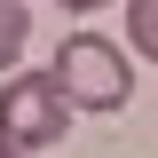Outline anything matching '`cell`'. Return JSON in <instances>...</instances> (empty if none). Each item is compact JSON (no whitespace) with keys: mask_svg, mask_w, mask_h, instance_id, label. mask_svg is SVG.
<instances>
[{"mask_svg":"<svg viewBox=\"0 0 158 158\" xmlns=\"http://www.w3.org/2000/svg\"><path fill=\"white\" fill-rule=\"evenodd\" d=\"M48 87L63 95V111H127L135 103V63H127V48H111L103 32H71L56 48V71H48Z\"/></svg>","mask_w":158,"mask_h":158,"instance_id":"6da1fadb","label":"cell"},{"mask_svg":"<svg viewBox=\"0 0 158 158\" xmlns=\"http://www.w3.org/2000/svg\"><path fill=\"white\" fill-rule=\"evenodd\" d=\"M63 127H71V111L48 87V71H16L0 87V158H40L48 142H63Z\"/></svg>","mask_w":158,"mask_h":158,"instance_id":"7a4b0ae2","label":"cell"},{"mask_svg":"<svg viewBox=\"0 0 158 158\" xmlns=\"http://www.w3.org/2000/svg\"><path fill=\"white\" fill-rule=\"evenodd\" d=\"M24 40H32V8L24 0H0V71L24 63Z\"/></svg>","mask_w":158,"mask_h":158,"instance_id":"3957f363","label":"cell"},{"mask_svg":"<svg viewBox=\"0 0 158 158\" xmlns=\"http://www.w3.org/2000/svg\"><path fill=\"white\" fill-rule=\"evenodd\" d=\"M127 32H135V56L158 63V0H127Z\"/></svg>","mask_w":158,"mask_h":158,"instance_id":"277c9868","label":"cell"},{"mask_svg":"<svg viewBox=\"0 0 158 158\" xmlns=\"http://www.w3.org/2000/svg\"><path fill=\"white\" fill-rule=\"evenodd\" d=\"M56 8H71V16H87V8H103V0H56Z\"/></svg>","mask_w":158,"mask_h":158,"instance_id":"5b68a950","label":"cell"}]
</instances>
